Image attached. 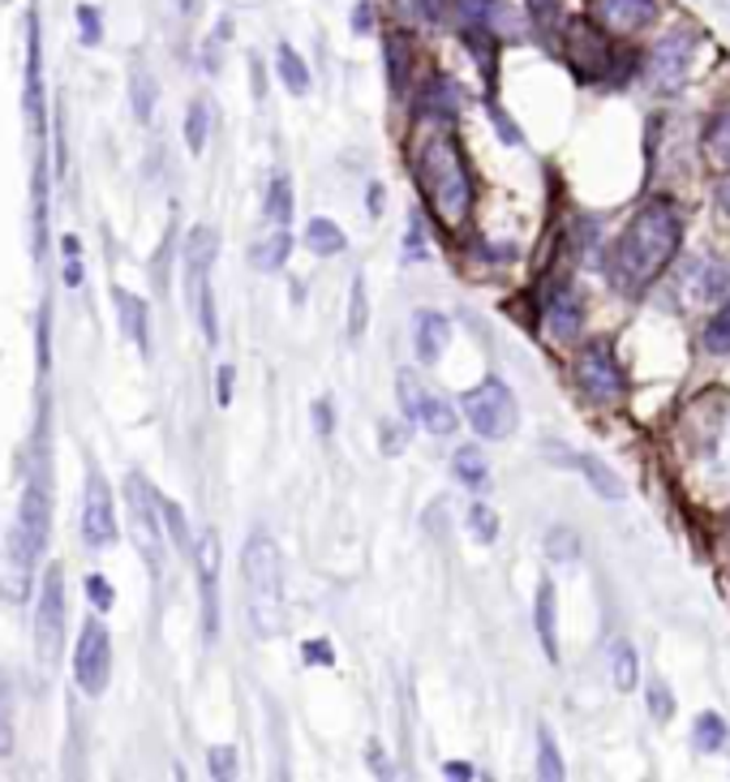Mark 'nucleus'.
<instances>
[{
    "mask_svg": "<svg viewBox=\"0 0 730 782\" xmlns=\"http://www.w3.org/2000/svg\"><path fill=\"white\" fill-rule=\"evenodd\" d=\"M649 714H654L657 722H666V718L675 714V705H670V693H666V684H649Z\"/></svg>",
    "mask_w": 730,
    "mask_h": 782,
    "instance_id": "49",
    "label": "nucleus"
},
{
    "mask_svg": "<svg viewBox=\"0 0 730 782\" xmlns=\"http://www.w3.org/2000/svg\"><path fill=\"white\" fill-rule=\"evenodd\" d=\"M413 345H417V357H422L425 366H434L443 357V349L452 345V323L438 310H417V318H413Z\"/></svg>",
    "mask_w": 730,
    "mask_h": 782,
    "instance_id": "16",
    "label": "nucleus"
},
{
    "mask_svg": "<svg viewBox=\"0 0 730 782\" xmlns=\"http://www.w3.org/2000/svg\"><path fill=\"white\" fill-rule=\"evenodd\" d=\"M718 207H722V211L730 215V181H727V186H718Z\"/></svg>",
    "mask_w": 730,
    "mask_h": 782,
    "instance_id": "60",
    "label": "nucleus"
},
{
    "mask_svg": "<svg viewBox=\"0 0 730 782\" xmlns=\"http://www.w3.org/2000/svg\"><path fill=\"white\" fill-rule=\"evenodd\" d=\"M727 722H722V714H700L696 718V727H692V743H696V752H722L727 748Z\"/></svg>",
    "mask_w": 730,
    "mask_h": 782,
    "instance_id": "31",
    "label": "nucleus"
},
{
    "mask_svg": "<svg viewBox=\"0 0 730 782\" xmlns=\"http://www.w3.org/2000/svg\"><path fill=\"white\" fill-rule=\"evenodd\" d=\"M443 779L468 782V779H477V770H473V765H468V761H447V765H443Z\"/></svg>",
    "mask_w": 730,
    "mask_h": 782,
    "instance_id": "53",
    "label": "nucleus"
},
{
    "mask_svg": "<svg viewBox=\"0 0 730 782\" xmlns=\"http://www.w3.org/2000/svg\"><path fill=\"white\" fill-rule=\"evenodd\" d=\"M700 151H705V159H709L713 168L730 172V108L709 120V129H705V142H700Z\"/></svg>",
    "mask_w": 730,
    "mask_h": 782,
    "instance_id": "27",
    "label": "nucleus"
},
{
    "mask_svg": "<svg viewBox=\"0 0 730 782\" xmlns=\"http://www.w3.org/2000/svg\"><path fill=\"white\" fill-rule=\"evenodd\" d=\"M413 168H417V181H422L434 215H438L447 229L464 224L468 211H473V177H468V163H464L456 138H452V134L425 138L417 159H413Z\"/></svg>",
    "mask_w": 730,
    "mask_h": 782,
    "instance_id": "2",
    "label": "nucleus"
},
{
    "mask_svg": "<svg viewBox=\"0 0 730 782\" xmlns=\"http://www.w3.org/2000/svg\"><path fill=\"white\" fill-rule=\"evenodd\" d=\"M533 624H538V641L550 663H559V602H554V585L541 581L538 602H533Z\"/></svg>",
    "mask_w": 730,
    "mask_h": 782,
    "instance_id": "20",
    "label": "nucleus"
},
{
    "mask_svg": "<svg viewBox=\"0 0 730 782\" xmlns=\"http://www.w3.org/2000/svg\"><path fill=\"white\" fill-rule=\"evenodd\" d=\"M688 288H692L696 302H722L730 293V267L727 263H713V258H700L688 267Z\"/></svg>",
    "mask_w": 730,
    "mask_h": 782,
    "instance_id": "21",
    "label": "nucleus"
},
{
    "mask_svg": "<svg viewBox=\"0 0 730 782\" xmlns=\"http://www.w3.org/2000/svg\"><path fill=\"white\" fill-rule=\"evenodd\" d=\"M692 35H666L649 56V82L657 91H679L692 65Z\"/></svg>",
    "mask_w": 730,
    "mask_h": 782,
    "instance_id": "13",
    "label": "nucleus"
},
{
    "mask_svg": "<svg viewBox=\"0 0 730 782\" xmlns=\"http://www.w3.org/2000/svg\"><path fill=\"white\" fill-rule=\"evenodd\" d=\"M422 113L425 117H434V120L456 117V113H461V91H456L447 78H434L422 95Z\"/></svg>",
    "mask_w": 730,
    "mask_h": 782,
    "instance_id": "28",
    "label": "nucleus"
},
{
    "mask_svg": "<svg viewBox=\"0 0 730 782\" xmlns=\"http://www.w3.org/2000/svg\"><path fill=\"white\" fill-rule=\"evenodd\" d=\"M357 31H370V9H366V4L357 9Z\"/></svg>",
    "mask_w": 730,
    "mask_h": 782,
    "instance_id": "61",
    "label": "nucleus"
},
{
    "mask_svg": "<svg viewBox=\"0 0 730 782\" xmlns=\"http://www.w3.org/2000/svg\"><path fill=\"white\" fill-rule=\"evenodd\" d=\"M293 254V233L288 229H275L271 236H263L254 250H250V267L254 272H279Z\"/></svg>",
    "mask_w": 730,
    "mask_h": 782,
    "instance_id": "23",
    "label": "nucleus"
},
{
    "mask_svg": "<svg viewBox=\"0 0 730 782\" xmlns=\"http://www.w3.org/2000/svg\"><path fill=\"white\" fill-rule=\"evenodd\" d=\"M404 258H425V236H422V215H409V233H404Z\"/></svg>",
    "mask_w": 730,
    "mask_h": 782,
    "instance_id": "48",
    "label": "nucleus"
},
{
    "mask_svg": "<svg viewBox=\"0 0 730 782\" xmlns=\"http://www.w3.org/2000/svg\"><path fill=\"white\" fill-rule=\"evenodd\" d=\"M370 761H374V774H379V779H391V765H387V757L379 761V748H370Z\"/></svg>",
    "mask_w": 730,
    "mask_h": 782,
    "instance_id": "58",
    "label": "nucleus"
},
{
    "mask_svg": "<svg viewBox=\"0 0 730 782\" xmlns=\"http://www.w3.org/2000/svg\"><path fill=\"white\" fill-rule=\"evenodd\" d=\"M546 456H550V465H563V469H576L589 486H593V495H602V499H627V482L618 477L606 461H597V456H589V452H576V447H563V443H546Z\"/></svg>",
    "mask_w": 730,
    "mask_h": 782,
    "instance_id": "10",
    "label": "nucleus"
},
{
    "mask_svg": "<svg viewBox=\"0 0 730 782\" xmlns=\"http://www.w3.org/2000/svg\"><path fill=\"white\" fill-rule=\"evenodd\" d=\"M490 117H495V129H499L507 142H520V129H516V125L507 120V113H502L499 104H490Z\"/></svg>",
    "mask_w": 730,
    "mask_h": 782,
    "instance_id": "52",
    "label": "nucleus"
},
{
    "mask_svg": "<svg viewBox=\"0 0 730 782\" xmlns=\"http://www.w3.org/2000/svg\"><path fill=\"white\" fill-rule=\"evenodd\" d=\"M77 27H82V43L95 47L99 43V9L95 4H77Z\"/></svg>",
    "mask_w": 730,
    "mask_h": 782,
    "instance_id": "47",
    "label": "nucleus"
},
{
    "mask_svg": "<svg viewBox=\"0 0 730 782\" xmlns=\"http://www.w3.org/2000/svg\"><path fill=\"white\" fill-rule=\"evenodd\" d=\"M563 774L568 770H563V757H559V743L550 736V727H538V779L559 782Z\"/></svg>",
    "mask_w": 730,
    "mask_h": 782,
    "instance_id": "36",
    "label": "nucleus"
},
{
    "mask_svg": "<svg viewBox=\"0 0 730 782\" xmlns=\"http://www.w3.org/2000/svg\"><path fill=\"white\" fill-rule=\"evenodd\" d=\"M409 434H413L409 422H383V426H379V447H383V456H400V452L409 447Z\"/></svg>",
    "mask_w": 730,
    "mask_h": 782,
    "instance_id": "44",
    "label": "nucleus"
},
{
    "mask_svg": "<svg viewBox=\"0 0 730 782\" xmlns=\"http://www.w3.org/2000/svg\"><path fill=\"white\" fill-rule=\"evenodd\" d=\"M306 245L318 254V258H336V254H345L348 236L340 233V224H336V220L314 215V220L306 224Z\"/></svg>",
    "mask_w": 730,
    "mask_h": 782,
    "instance_id": "24",
    "label": "nucleus"
},
{
    "mask_svg": "<svg viewBox=\"0 0 730 782\" xmlns=\"http://www.w3.org/2000/svg\"><path fill=\"white\" fill-rule=\"evenodd\" d=\"M86 598H91V606H95V611H113L116 589L108 585L104 577H86Z\"/></svg>",
    "mask_w": 730,
    "mask_h": 782,
    "instance_id": "46",
    "label": "nucleus"
},
{
    "mask_svg": "<svg viewBox=\"0 0 730 782\" xmlns=\"http://www.w3.org/2000/svg\"><path fill=\"white\" fill-rule=\"evenodd\" d=\"M275 74L284 82V91H293V95H306L309 91V65L301 61V52L293 43L275 47Z\"/></svg>",
    "mask_w": 730,
    "mask_h": 782,
    "instance_id": "25",
    "label": "nucleus"
},
{
    "mask_svg": "<svg viewBox=\"0 0 730 782\" xmlns=\"http://www.w3.org/2000/svg\"><path fill=\"white\" fill-rule=\"evenodd\" d=\"M207 765H211V779H232V774H236V748L215 743V748L207 752Z\"/></svg>",
    "mask_w": 730,
    "mask_h": 782,
    "instance_id": "45",
    "label": "nucleus"
},
{
    "mask_svg": "<svg viewBox=\"0 0 730 782\" xmlns=\"http://www.w3.org/2000/svg\"><path fill=\"white\" fill-rule=\"evenodd\" d=\"M215 245H220V236L211 233V229H193L190 245H186V267L211 272V263H215Z\"/></svg>",
    "mask_w": 730,
    "mask_h": 782,
    "instance_id": "38",
    "label": "nucleus"
},
{
    "mask_svg": "<svg viewBox=\"0 0 730 782\" xmlns=\"http://www.w3.org/2000/svg\"><path fill=\"white\" fill-rule=\"evenodd\" d=\"M395 388H400V409H404V418L417 422V409H422V400L430 395V388L417 379V370H400V374H395Z\"/></svg>",
    "mask_w": 730,
    "mask_h": 782,
    "instance_id": "37",
    "label": "nucleus"
},
{
    "mask_svg": "<svg viewBox=\"0 0 730 782\" xmlns=\"http://www.w3.org/2000/svg\"><path fill=\"white\" fill-rule=\"evenodd\" d=\"M657 0H589V22L602 35H636L657 22Z\"/></svg>",
    "mask_w": 730,
    "mask_h": 782,
    "instance_id": "11",
    "label": "nucleus"
},
{
    "mask_svg": "<svg viewBox=\"0 0 730 782\" xmlns=\"http://www.w3.org/2000/svg\"><path fill=\"white\" fill-rule=\"evenodd\" d=\"M172 4H177L181 18H198L202 13V0H172Z\"/></svg>",
    "mask_w": 730,
    "mask_h": 782,
    "instance_id": "57",
    "label": "nucleus"
},
{
    "mask_svg": "<svg viewBox=\"0 0 730 782\" xmlns=\"http://www.w3.org/2000/svg\"><path fill=\"white\" fill-rule=\"evenodd\" d=\"M705 345H709V352H730V302L709 318V327H705Z\"/></svg>",
    "mask_w": 730,
    "mask_h": 782,
    "instance_id": "43",
    "label": "nucleus"
},
{
    "mask_svg": "<svg viewBox=\"0 0 730 782\" xmlns=\"http://www.w3.org/2000/svg\"><path fill=\"white\" fill-rule=\"evenodd\" d=\"M190 275V310L202 327V340L207 345H220V323H215V297H211V284H207V272L202 267H186Z\"/></svg>",
    "mask_w": 730,
    "mask_h": 782,
    "instance_id": "19",
    "label": "nucleus"
},
{
    "mask_svg": "<svg viewBox=\"0 0 730 782\" xmlns=\"http://www.w3.org/2000/svg\"><path fill=\"white\" fill-rule=\"evenodd\" d=\"M9 752H13V718H9V697L0 688V757H9Z\"/></svg>",
    "mask_w": 730,
    "mask_h": 782,
    "instance_id": "50",
    "label": "nucleus"
},
{
    "mask_svg": "<svg viewBox=\"0 0 730 782\" xmlns=\"http://www.w3.org/2000/svg\"><path fill=\"white\" fill-rule=\"evenodd\" d=\"M82 538L86 547L104 550L116 542V511H113V490L99 473H86V504H82Z\"/></svg>",
    "mask_w": 730,
    "mask_h": 782,
    "instance_id": "12",
    "label": "nucleus"
},
{
    "mask_svg": "<svg viewBox=\"0 0 730 782\" xmlns=\"http://www.w3.org/2000/svg\"><path fill=\"white\" fill-rule=\"evenodd\" d=\"M572 374H576V388L593 404H615V400H623V391H627V374H623L615 349L606 340L584 345L576 352V361H572Z\"/></svg>",
    "mask_w": 730,
    "mask_h": 782,
    "instance_id": "6",
    "label": "nucleus"
},
{
    "mask_svg": "<svg viewBox=\"0 0 730 782\" xmlns=\"http://www.w3.org/2000/svg\"><path fill=\"white\" fill-rule=\"evenodd\" d=\"M159 525H163V538L172 542V547L181 550H190V529H186V511H181V504H172V499H159Z\"/></svg>",
    "mask_w": 730,
    "mask_h": 782,
    "instance_id": "34",
    "label": "nucleus"
},
{
    "mask_svg": "<svg viewBox=\"0 0 730 782\" xmlns=\"http://www.w3.org/2000/svg\"><path fill=\"white\" fill-rule=\"evenodd\" d=\"M461 409H464V418H468V426L482 434V438H490V443L511 438L516 426H520L516 395H511V388H507L502 379H482L473 391H464Z\"/></svg>",
    "mask_w": 730,
    "mask_h": 782,
    "instance_id": "4",
    "label": "nucleus"
},
{
    "mask_svg": "<svg viewBox=\"0 0 730 782\" xmlns=\"http://www.w3.org/2000/svg\"><path fill=\"white\" fill-rule=\"evenodd\" d=\"M61 272H65V284H70V288H82L86 267H82V245H77V236H61Z\"/></svg>",
    "mask_w": 730,
    "mask_h": 782,
    "instance_id": "41",
    "label": "nucleus"
},
{
    "mask_svg": "<svg viewBox=\"0 0 730 782\" xmlns=\"http://www.w3.org/2000/svg\"><path fill=\"white\" fill-rule=\"evenodd\" d=\"M611 679H615L618 693H632L636 679H641V670H636V649H632L627 641H618L615 649H611Z\"/></svg>",
    "mask_w": 730,
    "mask_h": 782,
    "instance_id": "35",
    "label": "nucleus"
},
{
    "mask_svg": "<svg viewBox=\"0 0 730 782\" xmlns=\"http://www.w3.org/2000/svg\"><path fill=\"white\" fill-rule=\"evenodd\" d=\"M241 585H245V611L254 632L271 641L284 627V568H279V547L271 533H250L241 550Z\"/></svg>",
    "mask_w": 730,
    "mask_h": 782,
    "instance_id": "3",
    "label": "nucleus"
},
{
    "mask_svg": "<svg viewBox=\"0 0 730 782\" xmlns=\"http://www.w3.org/2000/svg\"><path fill=\"white\" fill-rule=\"evenodd\" d=\"M468 533H473L482 547L499 542V511L486 508V504H473V508H468Z\"/></svg>",
    "mask_w": 730,
    "mask_h": 782,
    "instance_id": "39",
    "label": "nucleus"
},
{
    "mask_svg": "<svg viewBox=\"0 0 730 782\" xmlns=\"http://www.w3.org/2000/svg\"><path fill=\"white\" fill-rule=\"evenodd\" d=\"M207 125H211L207 104H190V117H186V147H190L193 156L207 147Z\"/></svg>",
    "mask_w": 730,
    "mask_h": 782,
    "instance_id": "42",
    "label": "nucleus"
},
{
    "mask_svg": "<svg viewBox=\"0 0 730 782\" xmlns=\"http://www.w3.org/2000/svg\"><path fill=\"white\" fill-rule=\"evenodd\" d=\"M113 302H116V314H120V331L138 345V352L147 357L151 352V323H147V302L142 297H134L129 288H113Z\"/></svg>",
    "mask_w": 730,
    "mask_h": 782,
    "instance_id": "17",
    "label": "nucleus"
},
{
    "mask_svg": "<svg viewBox=\"0 0 730 782\" xmlns=\"http://www.w3.org/2000/svg\"><path fill=\"white\" fill-rule=\"evenodd\" d=\"M220 554L224 542L215 529H207L193 547V568H198V598H202V636L207 645L220 641Z\"/></svg>",
    "mask_w": 730,
    "mask_h": 782,
    "instance_id": "9",
    "label": "nucleus"
},
{
    "mask_svg": "<svg viewBox=\"0 0 730 782\" xmlns=\"http://www.w3.org/2000/svg\"><path fill=\"white\" fill-rule=\"evenodd\" d=\"M74 679L86 697H99L113 679V636L99 620H86L74 645Z\"/></svg>",
    "mask_w": 730,
    "mask_h": 782,
    "instance_id": "8",
    "label": "nucleus"
},
{
    "mask_svg": "<svg viewBox=\"0 0 730 782\" xmlns=\"http://www.w3.org/2000/svg\"><path fill=\"white\" fill-rule=\"evenodd\" d=\"M383 65H387V86L391 95H404L413 82V47L404 35H387L383 40Z\"/></svg>",
    "mask_w": 730,
    "mask_h": 782,
    "instance_id": "22",
    "label": "nucleus"
},
{
    "mask_svg": "<svg viewBox=\"0 0 730 782\" xmlns=\"http://www.w3.org/2000/svg\"><path fill=\"white\" fill-rule=\"evenodd\" d=\"M155 99H159L155 78L147 74V70H134V74H129V104H134V117L155 120Z\"/></svg>",
    "mask_w": 730,
    "mask_h": 782,
    "instance_id": "32",
    "label": "nucleus"
},
{
    "mask_svg": "<svg viewBox=\"0 0 730 782\" xmlns=\"http://www.w3.org/2000/svg\"><path fill=\"white\" fill-rule=\"evenodd\" d=\"M529 13H533L538 22H546V18H554V13H559V0H529Z\"/></svg>",
    "mask_w": 730,
    "mask_h": 782,
    "instance_id": "55",
    "label": "nucleus"
},
{
    "mask_svg": "<svg viewBox=\"0 0 730 782\" xmlns=\"http://www.w3.org/2000/svg\"><path fill=\"white\" fill-rule=\"evenodd\" d=\"M568 56H572V65H576L580 78H606V74H611V43H606V35H602L593 22L572 27Z\"/></svg>",
    "mask_w": 730,
    "mask_h": 782,
    "instance_id": "15",
    "label": "nucleus"
},
{
    "mask_svg": "<svg viewBox=\"0 0 730 782\" xmlns=\"http://www.w3.org/2000/svg\"><path fill=\"white\" fill-rule=\"evenodd\" d=\"M546 554H550L554 563H576L580 538L572 529H550V533H546Z\"/></svg>",
    "mask_w": 730,
    "mask_h": 782,
    "instance_id": "40",
    "label": "nucleus"
},
{
    "mask_svg": "<svg viewBox=\"0 0 730 782\" xmlns=\"http://www.w3.org/2000/svg\"><path fill=\"white\" fill-rule=\"evenodd\" d=\"M314 426H318V434H331V404L327 400L314 404Z\"/></svg>",
    "mask_w": 730,
    "mask_h": 782,
    "instance_id": "54",
    "label": "nucleus"
},
{
    "mask_svg": "<svg viewBox=\"0 0 730 782\" xmlns=\"http://www.w3.org/2000/svg\"><path fill=\"white\" fill-rule=\"evenodd\" d=\"M370 327V297H366V275H352V288H348V340H361Z\"/></svg>",
    "mask_w": 730,
    "mask_h": 782,
    "instance_id": "29",
    "label": "nucleus"
},
{
    "mask_svg": "<svg viewBox=\"0 0 730 782\" xmlns=\"http://www.w3.org/2000/svg\"><path fill=\"white\" fill-rule=\"evenodd\" d=\"M22 113L31 129H43V40H39V13H27V82H22Z\"/></svg>",
    "mask_w": 730,
    "mask_h": 782,
    "instance_id": "14",
    "label": "nucleus"
},
{
    "mask_svg": "<svg viewBox=\"0 0 730 782\" xmlns=\"http://www.w3.org/2000/svg\"><path fill=\"white\" fill-rule=\"evenodd\" d=\"M65 649V568L47 563L43 581H39V602H35V658L43 670L61 663Z\"/></svg>",
    "mask_w": 730,
    "mask_h": 782,
    "instance_id": "5",
    "label": "nucleus"
},
{
    "mask_svg": "<svg viewBox=\"0 0 730 782\" xmlns=\"http://www.w3.org/2000/svg\"><path fill=\"white\" fill-rule=\"evenodd\" d=\"M546 336L559 340V345L580 336V306L568 288H554L550 302H546Z\"/></svg>",
    "mask_w": 730,
    "mask_h": 782,
    "instance_id": "18",
    "label": "nucleus"
},
{
    "mask_svg": "<svg viewBox=\"0 0 730 782\" xmlns=\"http://www.w3.org/2000/svg\"><path fill=\"white\" fill-rule=\"evenodd\" d=\"M452 473L461 477L464 486H473V490H482V486L490 482V469H486V456H482L477 447H461V452H456V461H452Z\"/></svg>",
    "mask_w": 730,
    "mask_h": 782,
    "instance_id": "33",
    "label": "nucleus"
},
{
    "mask_svg": "<svg viewBox=\"0 0 730 782\" xmlns=\"http://www.w3.org/2000/svg\"><path fill=\"white\" fill-rule=\"evenodd\" d=\"M413 426H425L430 434H452L456 431V409L447 400H438V395H425Z\"/></svg>",
    "mask_w": 730,
    "mask_h": 782,
    "instance_id": "30",
    "label": "nucleus"
},
{
    "mask_svg": "<svg viewBox=\"0 0 730 782\" xmlns=\"http://www.w3.org/2000/svg\"><path fill=\"white\" fill-rule=\"evenodd\" d=\"M220 404H232V366H220Z\"/></svg>",
    "mask_w": 730,
    "mask_h": 782,
    "instance_id": "56",
    "label": "nucleus"
},
{
    "mask_svg": "<svg viewBox=\"0 0 730 782\" xmlns=\"http://www.w3.org/2000/svg\"><path fill=\"white\" fill-rule=\"evenodd\" d=\"M684 241V220H679V207L654 198L645 202L632 224L618 233V241L611 245V258H606V275L623 297H641L657 275L670 267L675 250Z\"/></svg>",
    "mask_w": 730,
    "mask_h": 782,
    "instance_id": "1",
    "label": "nucleus"
},
{
    "mask_svg": "<svg viewBox=\"0 0 730 782\" xmlns=\"http://www.w3.org/2000/svg\"><path fill=\"white\" fill-rule=\"evenodd\" d=\"M125 504H129V520H134V538L138 550L147 554L151 572L159 577L163 568V525H159V495L142 473H129L125 477Z\"/></svg>",
    "mask_w": 730,
    "mask_h": 782,
    "instance_id": "7",
    "label": "nucleus"
},
{
    "mask_svg": "<svg viewBox=\"0 0 730 782\" xmlns=\"http://www.w3.org/2000/svg\"><path fill=\"white\" fill-rule=\"evenodd\" d=\"M383 211V186H370V215Z\"/></svg>",
    "mask_w": 730,
    "mask_h": 782,
    "instance_id": "59",
    "label": "nucleus"
},
{
    "mask_svg": "<svg viewBox=\"0 0 730 782\" xmlns=\"http://www.w3.org/2000/svg\"><path fill=\"white\" fill-rule=\"evenodd\" d=\"M301 654H306V663L314 666H331L336 663V654H331V645H327V641H306V649H301Z\"/></svg>",
    "mask_w": 730,
    "mask_h": 782,
    "instance_id": "51",
    "label": "nucleus"
},
{
    "mask_svg": "<svg viewBox=\"0 0 730 782\" xmlns=\"http://www.w3.org/2000/svg\"><path fill=\"white\" fill-rule=\"evenodd\" d=\"M293 207H297L293 181H288V177H275L267 186V202H263V215H267L271 229H288V224H293Z\"/></svg>",
    "mask_w": 730,
    "mask_h": 782,
    "instance_id": "26",
    "label": "nucleus"
}]
</instances>
